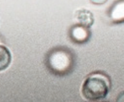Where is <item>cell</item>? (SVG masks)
<instances>
[{"instance_id":"cell-6","label":"cell","mask_w":124,"mask_h":102,"mask_svg":"<svg viewBox=\"0 0 124 102\" xmlns=\"http://www.w3.org/2000/svg\"><path fill=\"white\" fill-rule=\"evenodd\" d=\"M11 55L9 50L5 47H1V71H3L8 67L10 63Z\"/></svg>"},{"instance_id":"cell-7","label":"cell","mask_w":124,"mask_h":102,"mask_svg":"<svg viewBox=\"0 0 124 102\" xmlns=\"http://www.w3.org/2000/svg\"><path fill=\"white\" fill-rule=\"evenodd\" d=\"M91 3H92L94 5H100L103 4L105 3L108 0H89Z\"/></svg>"},{"instance_id":"cell-8","label":"cell","mask_w":124,"mask_h":102,"mask_svg":"<svg viewBox=\"0 0 124 102\" xmlns=\"http://www.w3.org/2000/svg\"><path fill=\"white\" fill-rule=\"evenodd\" d=\"M116 102H124V91H122L118 95Z\"/></svg>"},{"instance_id":"cell-5","label":"cell","mask_w":124,"mask_h":102,"mask_svg":"<svg viewBox=\"0 0 124 102\" xmlns=\"http://www.w3.org/2000/svg\"><path fill=\"white\" fill-rule=\"evenodd\" d=\"M75 19L78 23L90 27L94 24V17L93 14L87 9H79L76 12Z\"/></svg>"},{"instance_id":"cell-1","label":"cell","mask_w":124,"mask_h":102,"mask_svg":"<svg viewBox=\"0 0 124 102\" xmlns=\"http://www.w3.org/2000/svg\"><path fill=\"white\" fill-rule=\"evenodd\" d=\"M75 60L74 53L70 48L58 46L46 53L45 63L51 74L57 76H65L73 70Z\"/></svg>"},{"instance_id":"cell-2","label":"cell","mask_w":124,"mask_h":102,"mask_svg":"<svg viewBox=\"0 0 124 102\" xmlns=\"http://www.w3.org/2000/svg\"><path fill=\"white\" fill-rule=\"evenodd\" d=\"M110 88L108 75L97 71L90 74L83 82L81 93L86 100L91 102L101 101L107 96Z\"/></svg>"},{"instance_id":"cell-4","label":"cell","mask_w":124,"mask_h":102,"mask_svg":"<svg viewBox=\"0 0 124 102\" xmlns=\"http://www.w3.org/2000/svg\"><path fill=\"white\" fill-rule=\"evenodd\" d=\"M107 16L112 24L124 23V0H117L114 2L108 9Z\"/></svg>"},{"instance_id":"cell-9","label":"cell","mask_w":124,"mask_h":102,"mask_svg":"<svg viewBox=\"0 0 124 102\" xmlns=\"http://www.w3.org/2000/svg\"><path fill=\"white\" fill-rule=\"evenodd\" d=\"M103 102V101H97V102Z\"/></svg>"},{"instance_id":"cell-3","label":"cell","mask_w":124,"mask_h":102,"mask_svg":"<svg viewBox=\"0 0 124 102\" xmlns=\"http://www.w3.org/2000/svg\"><path fill=\"white\" fill-rule=\"evenodd\" d=\"M68 34L72 42L78 45H83L87 43L92 36L91 29L89 27L79 23L72 25L70 27Z\"/></svg>"}]
</instances>
